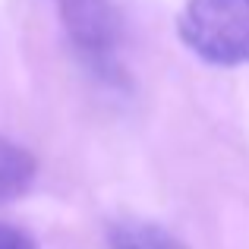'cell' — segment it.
<instances>
[{"mask_svg":"<svg viewBox=\"0 0 249 249\" xmlns=\"http://www.w3.org/2000/svg\"><path fill=\"white\" fill-rule=\"evenodd\" d=\"M60 16L79 54L95 67H107L114 60L120 38V13L114 0H60Z\"/></svg>","mask_w":249,"mask_h":249,"instance_id":"2","label":"cell"},{"mask_svg":"<svg viewBox=\"0 0 249 249\" xmlns=\"http://www.w3.org/2000/svg\"><path fill=\"white\" fill-rule=\"evenodd\" d=\"M180 38L208 63H249V0H189L180 13Z\"/></svg>","mask_w":249,"mask_h":249,"instance_id":"1","label":"cell"},{"mask_svg":"<svg viewBox=\"0 0 249 249\" xmlns=\"http://www.w3.org/2000/svg\"><path fill=\"white\" fill-rule=\"evenodd\" d=\"M110 249H186V246L152 221H117L110 227Z\"/></svg>","mask_w":249,"mask_h":249,"instance_id":"4","label":"cell"},{"mask_svg":"<svg viewBox=\"0 0 249 249\" xmlns=\"http://www.w3.org/2000/svg\"><path fill=\"white\" fill-rule=\"evenodd\" d=\"M0 249H35L29 233H22L13 224H0Z\"/></svg>","mask_w":249,"mask_h":249,"instance_id":"5","label":"cell"},{"mask_svg":"<svg viewBox=\"0 0 249 249\" xmlns=\"http://www.w3.org/2000/svg\"><path fill=\"white\" fill-rule=\"evenodd\" d=\"M35 158L22 145L0 136V202H13L32 186L35 180Z\"/></svg>","mask_w":249,"mask_h":249,"instance_id":"3","label":"cell"}]
</instances>
